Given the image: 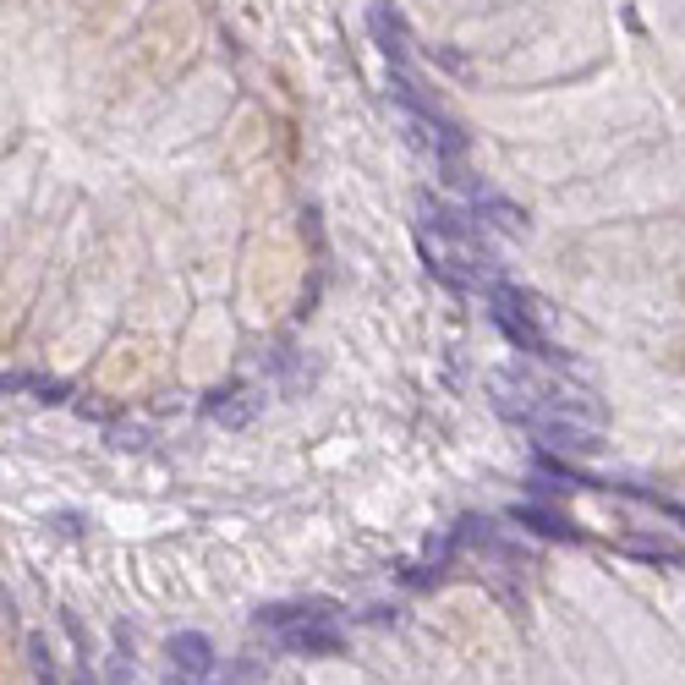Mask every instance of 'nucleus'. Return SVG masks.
I'll return each mask as SVG.
<instances>
[{
    "instance_id": "nucleus-1",
    "label": "nucleus",
    "mask_w": 685,
    "mask_h": 685,
    "mask_svg": "<svg viewBox=\"0 0 685 685\" xmlns=\"http://www.w3.org/2000/svg\"><path fill=\"white\" fill-rule=\"evenodd\" d=\"M488 396H494V411L505 422L527 428L548 450L592 455L603 444V407L592 401V390L533 379L527 368H494L488 373Z\"/></svg>"
},
{
    "instance_id": "nucleus-2",
    "label": "nucleus",
    "mask_w": 685,
    "mask_h": 685,
    "mask_svg": "<svg viewBox=\"0 0 685 685\" xmlns=\"http://www.w3.org/2000/svg\"><path fill=\"white\" fill-rule=\"evenodd\" d=\"M390 99L401 105V122H407V137L428 154V159H439V165H455L461 154H466V133L411 83L401 66H390Z\"/></svg>"
},
{
    "instance_id": "nucleus-3",
    "label": "nucleus",
    "mask_w": 685,
    "mask_h": 685,
    "mask_svg": "<svg viewBox=\"0 0 685 685\" xmlns=\"http://www.w3.org/2000/svg\"><path fill=\"white\" fill-rule=\"evenodd\" d=\"M259 631H270V642L291 658H335L346 647V636L335 631L329 609H307V603H274L259 614Z\"/></svg>"
},
{
    "instance_id": "nucleus-4",
    "label": "nucleus",
    "mask_w": 685,
    "mask_h": 685,
    "mask_svg": "<svg viewBox=\"0 0 685 685\" xmlns=\"http://www.w3.org/2000/svg\"><path fill=\"white\" fill-rule=\"evenodd\" d=\"M488 313H494V324L510 335V346H521L527 357H559V351H554V340H548L544 329H538L533 296H521L516 285H505V280H488Z\"/></svg>"
},
{
    "instance_id": "nucleus-5",
    "label": "nucleus",
    "mask_w": 685,
    "mask_h": 685,
    "mask_svg": "<svg viewBox=\"0 0 685 685\" xmlns=\"http://www.w3.org/2000/svg\"><path fill=\"white\" fill-rule=\"evenodd\" d=\"M170 664H176L181 685H192V681H209L220 658H214V642H209V636L181 631V636H170Z\"/></svg>"
},
{
    "instance_id": "nucleus-6",
    "label": "nucleus",
    "mask_w": 685,
    "mask_h": 685,
    "mask_svg": "<svg viewBox=\"0 0 685 685\" xmlns=\"http://www.w3.org/2000/svg\"><path fill=\"white\" fill-rule=\"evenodd\" d=\"M264 407V396H253V390H220L214 401H209V417L214 422H225V428H247L253 417Z\"/></svg>"
},
{
    "instance_id": "nucleus-7",
    "label": "nucleus",
    "mask_w": 685,
    "mask_h": 685,
    "mask_svg": "<svg viewBox=\"0 0 685 685\" xmlns=\"http://www.w3.org/2000/svg\"><path fill=\"white\" fill-rule=\"evenodd\" d=\"M368 28H373L379 50L401 66V61H407V28H401V17H396L390 6H373V11H368Z\"/></svg>"
},
{
    "instance_id": "nucleus-8",
    "label": "nucleus",
    "mask_w": 685,
    "mask_h": 685,
    "mask_svg": "<svg viewBox=\"0 0 685 685\" xmlns=\"http://www.w3.org/2000/svg\"><path fill=\"white\" fill-rule=\"evenodd\" d=\"M510 521H521V527H533V533H544V538H581L576 521H565L559 510H544V505H516Z\"/></svg>"
},
{
    "instance_id": "nucleus-9",
    "label": "nucleus",
    "mask_w": 685,
    "mask_h": 685,
    "mask_svg": "<svg viewBox=\"0 0 685 685\" xmlns=\"http://www.w3.org/2000/svg\"><path fill=\"white\" fill-rule=\"evenodd\" d=\"M477 214H488V225H499L505 236H527V214L516 203L494 198V192H477Z\"/></svg>"
},
{
    "instance_id": "nucleus-10",
    "label": "nucleus",
    "mask_w": 685,
    "mask_h": 685,
    "mask_svg": "<svg viewBox=\"0 0 685 685\" xmlns=\"http://www.w3.org/2000/svg\"><path fill=\"white\" fill-rule=\"evenodd\" d=\"M110 685H143V675L133 670V658H110Z\"/></svg>"
},
{
    "instance_id": "nucleus-11",
    "label": "nucleus",
    "mask_w": 685,
    "mask_h": 685,
    "mask_svg": "<svg viewBox=\"0 0 685 685\" xmlns=\"http://www.w3.org/2000/svg\"><path fill=\"white\" fill-rule=\"evenodd\" d=\"M642 499H653L664 516H675V521H685V505H675V499H658V494H642Z\"/></svg>"
},
{
    "instance_id": "nucleus-12",
    "label": "nucleus",
    "mask_w": 685,
    "mask_h": 685,
    "mask_svg": "<svg viewBox=\"0 0 685 685\" xmlns=\"http://www.w3.org/2000/svg\"><path fill=\"white\" fill-rule=\"evenodd\" d=\"M0 620H11V598L6 592H0Z\"/></svg>"
},
{
    "instance_id": "nucleus-13",
    "label": "nucleus",
    "mask_w": 685,
    "mask_h": 685,
    "mask_svg": "<svg viewBox=\"0 0 685 685\" xmlns=\"http://www.w3.org/2000/svg\"><path fill=\"white\" fill-rule=\"evenodd\" d=\"M6 390H17V379H6V373H0V396H6Z\"/></svg>"
},
{
    "instance_id": "nucleus-14",
    "label": "nucleus",
    "mask_w": 685,
    "mask_h": 685,
    "mask_svg": "<svg viewBox=\"0 0 685 685\" xmlns=\"http://www.w3.org/2000/svg\"><path fill=\"white\" fill-rule=\"evenodd\" d=\"M192 685H209V681H192Z\"/></svg>"
}]
</instances>
